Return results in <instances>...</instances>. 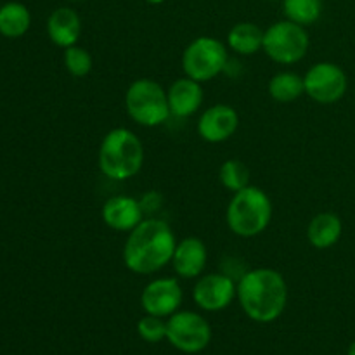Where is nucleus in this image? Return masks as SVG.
Here are the masks:
<instances>
[{
    "label": "nucleus",
    "mask_w": 355,
    "mask_h": 355,
    "mask_svg": "<svg viewBox=\"0 0 355 355\" xmlns=\"http://www.w3.org/2000/svg\"><path fill=\"white\" fill-rule=\"evenodd\" d=\"M218 180L232 194L250 186V168L241 159H225L218 170Z\"/></svg>",
    "instance_id": "4be33fe9"
},
{
    "label": "nucleus",
    "mask_w": 355,
    "mask_h": 355,
    "mask_svg": "<svg viewBox=\"0 0 355 355\" xmlns=\"http://www.w3.org/2000/svg\"><path fill=\"white\" fill-rule=\"evenodd\" d=\"M311 45L307 30L290 19L277 21L263 30L262 51L277 64H295L305 58Z\"/></svg>",
    "instance_id": "0eeeda50"
},
{
    "label": "nucleus",
    "mask_w": 355,
    "mask_h": 355,
    "mask_svg": "<svg viewBox=\"0 0 355 355\" xmlns=\"http://www.w3.org/2000/svg\"><path fill=\"white\" fill-rule=\"evenodd\" d=\"M227 45L239 55L257 54L263 47V30L259 24L250 23V21L234 24L229 30Z\"/></svg>",
    "instance_id": "a211bd4d"
},
{
    "label": "nucleus",
    "mask_w": 355,
    "mask_h": 355,
    "mask_svg": "<svg viewBox=\"0 0 355 355\" xmlns=\"http://www.w3.org/2000/svg\"><path fill=\"white\" fill-rule=\"evenodd\" d=\"M347 355H355V340L352 343H350V347H349V352H347Z\"/></svg>",
    "instance_id": "393cba45"
},
{
    "label": "nucleus",
    "mask_w": 355,
    "mask_h": 355,
    "mask_svg": "<svg viewBox=\"0 0 355 355\" xmlns=\"http://www.w3.org/2000/svg\"><path fill=\"white\" fill-rule=\"evenodd\" d=\"M137 333L144 342L159 343L166 338V321L165 318L146 314L144 318L139 319Z\"/></svg>",
    "instance_id": "b1692460"
},
{
    "label": "nucleus",
    "mask_w": 355,
    "mask_h": 355,
    "mask_svg": "<svg viewBox=\"0 0 355 355\" xmlns=\"http://www.w3.org/2000/svg\"><path fill=\"white\" fill-rule=\"evenodd\" d=\"M272 201L269 194L257 186H246L245 189L232 194L225 211L229 229L239 238H257L269 227L272 220Z\"/></svg>",
    "instance_id": "20e7f679"
},
{
    "label": "nucleus",
    "mask_w": 355,
    "mask_h": 355,
    "mask_svg": "<svg viewBox=\"0 0 355 355\" xmlns=\"http://www.w3.org/2000/svg\"><path fill=\"white\" fill-rule=\"evenodd\" d=\"M342 232V218L331 211H322L309 222L307 239L315 250H328L340 241Z\"/></svg>",
    "instance_id": "f3484780"
},
{
    "label": "nucleus",
    "mask_w": 355,
    "mask_h": 355,
    "mask_svg": "<svg viewBox=\"0 0 355 355\" xmlns=\"http://www.w3.org/2000/svg\"><path fill=\"white\" fill-rule=\"evenodd\" d=\"M305 94L319 104L338 103L347 92V73L338 64L329 61L311 66L304 75Z\"/></svg>",
    "instance_id": "1a4fd4ad"
},
{
    "label": "nucleus",
    "mask_w": 355,
    "mask_h": 355,
    "mask_svg": "<svg viewBox=\"0 0 355 355\" xmlns=\"http://www.w3.org/2000/svg\"><path fill=\"white\" fill-rule=\"evenodd\" d=\"M208 252L205 243L200 238H184L177 243L172 257L173 270L182 279H196L203 276L207 267Z\"/></svg>",
    "instance_id": "4468645a"
},
{
    "label": "nucleus",
    "mask_w": 355,
    "mask_h": 355,
    "mask_svg": "<svg viewBox=\"0 0 355 355\" xmlns=\"http://www.w3.org/2000/svg\"><path fill=\"white\" fill-rule=\"evenodd\" d=\"M99 168L107 179L128 180L137 175L144 163V146L132 130L113 128L99 146Z\"/></svg>",
    "instance_id": "7ed1b4c3"
},
{
    "label": "nucleus",
    "mask_w": 355,
    "mask_h": 355,
    "mask_svg": "<svg viewBox=\"0 0 355 355\" xmlns=\"http://www.w3.org/2000/svg\"><path fill=\"white\" fill-rule=\"evenodd\" d=\"M170 113L177 118H187L198 113L203 104V87L200 82L184 76L175 80L166 90Z\"/></svg>",
    "instance_id": "2eb2a0df"
},
{
    "label": "nucleus",
    "mask_w": 355,
    "mask_h": 355,
    "mask_svg": "<svg viewBox=\"0 0 355 355\" xmlns=\"http://www.w3.org/2000/svg\"><path fill=\"white\" fill-rule=\"evenodd\" d=\"M238 284L227 274H203L198 277L193 288V300L207 312H218L227 309L234 302Z\"/></svg>",
    "instance_id": "9d476101"
},
{
    "label": "nucleus",
    "mask_w": 355,
    "mask_h": 355,
    "mask_svg": "<svg viewBox=\"0 0 355 355\" xmlns=\"http://www.w3.org/2000/svg\"><path fill=\"white\" fill-rule=\"evenodd\" d=\"M286 19L302 26H311L321 17L322 0H283Z\"/></svg>",
    "instance_id": "412c9836"
},
{
    "label": "nucleus",
    "mask_w": 355,
    "mask_h": 355,
    "mask_svg": "<svg viewBox=\"0 0 355 355\" xmlns=\"http://www.w3.org/2000/svg\"><path fill=\"white\" fill-rule=\"evenodd\" d=\"M92 55L87 49L78 47V45H73V47L64 49V66L73 76L76 78H83L90 73L92 69Z\"/></svg>",
    "instance_id": "5701e85b"
},
{
    "label": "nucleus",
    "mask_w": 355,
    "mask_h": 355,
    "mask_svg": "<svg viewBox=\"0 0 355 355\" xmlns=\"http://www.w3.org/2000/svg\"><path fill=\"white\" fill-rule=\"evenodd\" d=\"M47 35L52 44L68 49L76 45L82 35V19L71 7H59L49 16Z\"/></svg>",
    "instance_id": "dca6fc26"
},
{
    "label": "nucleus",
    "mask_w": 355,
    "mask_h": 355,
    "mask_svg": "<svg viewBox=\"0 0 355 355\" xmlns=\"http://www.w3.org/2000/svg\"><path fill=\"white\" fill-rule=\"evenodd\" d=\"M177 239L172 227L159 218H144L128 232L123 246V263L130 272L149 276L172 263Z\"/></svg>",
    "instance_id": "f257e3e1"
},
{
    "label": "nucleus",
    "mask_w": 355,
    "mask_h": 355,
    "mask_svg": "<svg viewBox=\"0 0 355 355\" xmlns=\"http://www.w3.org/2000/svg\"><path fill=\"white\" fill-rule=\"evenodd\" d=\"M69 2H78V0H69Z\"/></svg>",
    "instance_id": "bb28decb"
},
{
    "label": "nucleus",
    "mask_w": 355,
    "mask_h": 355,
    "mask_svg": "<svg viewBox=\"0 0 355 355\" xmlns=\"http://www.w3.org/2000/svg\"><path fill=\"white\" fill-rule=\"evenodd\" d=\"M239 127V114L229 104L210 106L198 120V134L210 144L225 142L236 134Z\"/></svg>",
    "instance_id": "f8f14e48"
},
{
    "label": "nucleus",
    "mask_w": 355,
    "mask_h": 355,
    "mask_svg": "<svg viewBox=\"0 0 355 355\" xmlns=\"http://www.w3.org/2000/svg\"><path fill=\"white\" fill-rule=\"evenodd\" d=\"M166 340L184 354H198L211 340L210 322L193 311H177L166 319Z\"/></svg>",
    "instance_id": "6e6552de"
},
{
    "label": "nucleus",
    "mask_w": 355,
    "mask_h": 355,
    "mask_svg": "<svg viewBox=\"0 0 355 355\" xmlns=\"http://www.w3.org/2000/svg\"><path fill=\"white\" fill-rule=\"evenodd\" d=\"M269 2H276V0H269Z\"/></svg>",
    "instance_id": "cd10ccee"
},
{
    "label": "nucleus",
    "mask_w": 355,
    "mask_h": 355,
    "mask_svg": "<svg viewBox=\"0 0 355 355\" xmlns=\"http://www.w3.org/2000/svg\"><path fill=\"white\" fill-rule=\"evenodd\" d=\"M31 14L21 2H7L0 7V35L6 38H19L30 30Z\"/></svg>",
    "instance_id": "6ab92c4d"
},
{
    "label": "nucleus",
    "mask_w": 355,
    "mask_h": 355,
    "mask_svg": "<svg viewBox=\"0 0 355 355\" xmlns=\"http://www.w3.org/2000/svg\"><path fill=\"white\" fill-rule=\"evenodd\" d=\"M227 47L215 37H198L184 49L182 69L186 76L205 83L227 68Z\"/></svg>",
    "instance_id": "423d86ee"
},
{
    "label": "nucleus",
    "mask_w": 355,
    "mask_h": 355,
    "mask_svg": "<svg viewBox=\"0 0 355 355\" xmlns=\"http://www.w3.org/2000/svg\"><path fill=\"white\" fill-rule=\"evenodd\" d=\"M148 3H153V6H158V3H163L165 0H146Z\"/></svg>",
    "instance_id": "a878e982"
},
{
    "label": "nucleus",
    "mask_w": 355,
    "mask_h": 355,
    "mask_svg": "<svg viewBox=\"0 0 355 355\" xmlns=\"http://www.w3.org/2000/svg\"><path fill=\"white\" fill-rule=\"evenodd\" d=\"M101 215H103L104 224L116 232L134 231L144 220L141 201L132 196H123V194L110 198L104 203Z\"/></svg>",
    "instance_id": "ddd939ff"
},
{
    "label": "nucleus",
    "mask_w": 355,
    "mask_h": 355,
    "mask_svg": "<svg viewBox=\"0 0 355 355\" xmlns=\"http://www.w3.org/2000/svg\"><path fill=\"white\" fill-rule=\"evenodd\" d=\"M182 297V288L175 277H156L142 290L141 305L146 314L170 318L179 311Z\"/></svg>",
    "instance_id": "9b49d317"
},
{
    "label": "nucleus",
    "mask_w": 355,
    "mask_h": 355,
    "mask_svg": "<svg viewBox=\"0 0 355 355\" xmlns=\"http://www.w3.org/2000/svg\"><path fill=\"white\" fill-rule=\"evenodd\" d=\"M269 94L277 103H293L305 94L304 76L295 71H281L270 78Z\"/></svg>",
    "instance_id": "aec40b11"
},
{
    "label": "nucleus",
    "mask_w": 355,
    "mask_h": 355,
    "mask_svg": "<svg viewBox=\"0 0 355 355\" xmlns=\"http://www.w3.org/2000/svg\"><path fill=\"white\" fill-rule=\"evenodd\" d=\"M243 312L252 321L272 322L288 305V284L283 274L270 267L252 269L241 276L236 293Z\"/></svg>",
    "instance_id": "f03ea898"
},
{
    "label": "nucleus",
    "mask_w": 355,
    "mask_h": 355,
    "mask_svg": "<svg viewBox=\"0 0 355 355\" xmlns=\"http://www.w3.org/2000/svg\"><path fill=\"white\" fill-rule=\"evenodd\" d=\"M125 110L128 116L142 127H158L172 114L166 90L151 78H139L128 85Z\"/></svg>",
    "instance_id": "39448f33"
}]
</instances>
